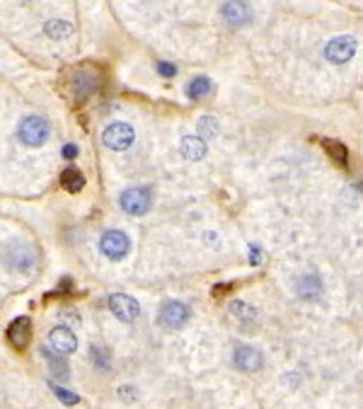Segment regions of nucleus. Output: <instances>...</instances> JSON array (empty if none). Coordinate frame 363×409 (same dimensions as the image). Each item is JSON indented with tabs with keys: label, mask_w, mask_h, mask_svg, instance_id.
Wrapping results in <instances>:
<instances>
[{
	"label": "nucleus",
	"mask_w": 363,
	"mask_h": 409,
	"mask_svg": "<svg viewBox=\"0 0 363 409\" xmlns=\"http://www.w3.org/2000/svg\"><path fill=\"white\" fill-rule=\"evenodd\" d=\"M49 131H51V126H49L46 119L39 117V114H32V117H25L20 122L18 136H20V141L25 145H30V148H37V145L46 143Z\"/></svg>",
	"instance_id": "obj_1"
},
{
	"label": "nucleus",
	"mask_w": 363,
	"mask_h": 409,
	"mask_svg": "<svg viewBox=\"0 0 363 409\" xmlns=\"http://www.w3.org/2000/svg\"><path fill=\"white\" fill-rule=\"evenodd\" d=\"M119 204L126 214L131 216H143L151 211L153 206V189L151 187H129L119 196Z\"/></svg>",
	"instance_id": "obj_2"
},
{
	"label": "nucleus",
	"mask_w": 363,
	"mask_h": 409,
	"mask_svg": "<svg viewBox=\"0 0 363 409\" xmlns=\"http://www.w3.org/2000/svg\"><path fill=\"white\" fill-rule=\"evenodd\" d=\"M100 249H102V254L107 259L119 261V259H124L126 254H129L131 240L124 231H107L100 240Z\"/></svg>",
	"instance_id": "obj_3"
},
{
	"label": "nucleus",
	"mask_w": 363,
	"mask_h": 409,
	"mask_svg": "<svg viewBox=\"0 0 363 409\" xmlns=\"http://www.w3.org/2000/svg\"><path fill=\"white\" fill-rule=\"evenodd\" d=\"M134 129L129 126V124H124V122H114V124H109L107 129H104V134H102V141H104V145L107 148H112V150H126L131 143H134Z\"/></svg>",
	"instance_id": "obj_4"
},
{
	"label": "nucleus",
	"mask_w": 363,
	"mask_h": 409,
	"mask_svg": "<svg viewBox=\"0 0 363 409\" xmlns=\"http://www.w3.org/2000/svg\"><path fill=\"white\" fill-rule=\"evenodd\" d=\"M354 53H356V39L354 37H346V34L334 37V39L324 46V56H327V61H332V63L351 61Z\"/></svg>",
	"instance_id": "obj_5"
},
{
	"label": "nucleus",
	"mask_w": 363,
	"mask_h": 409,
	"mask_svg": "<svg viewBox=\"0 0 363 409\" xmlns=\"http://www.w3.org/2000/svg\"><path fill=\"white\" fill-rule=\"evenodd\" d=\"M109 310L121 320V323H134L141 315V305L136 298L126 296V293H114L109 296Z\"/></svg>",
	"instance_id": "obj_6"
},
{
	"label": "nucleus",
	"mask_w": 363,
	"mask_h": 409,
	"mask_svg": "<svg viewBox=\"0 0 363 409\" xmlns=\"http://www.w3.org/2000/svg\"><path fill=\"white\" fill-rule=\"evenodd\" d=\"M233 363L235 368L242 370V373H257L264 366V358L260 353V349L250 346V344H240L233 353Z\"/></svg>",
	"instance_id": "obj_7"
},
{
	"label": "nucleus",
	"mask_w": 363,
	"mask_h": 409,
	"mask_svg": "<svg viewBox=\"0 0 363 409\" xmlns=\"http://www.w3.org/2000/svg\"><path fill=\"white\" fill-rule=\"evenodd\" d=\"M191 318V310L179 301H167L160 308V323L167 327H184Z\"/></svg>",
	"instance_id": "obj_8"
},
{
	"label": "nucleus",
	"mask_w": 363,
	"mask_h": 409,
	"mask_svg": "<svg viewBox=\"0 0 363 409\" xmlns=\"http://www.w3.org/2000/svg\"><path fill=\"white\" fill-rule=\"evenodd\" d=\"M221 13H223V20L233 27L247 25L252 18V10H250V5H247V0H228V3H223Z\"/></svg>",
	"instance_id": "obj_9"
},
{
	"label": "nucleus",
	"mask_w": 363,
	"mask_h": 409,
	"mask_svg": "<svg viewBox=\"0 0 363 409\" xmlns=\"http://www.w3.org/2000/svg\"><path fill=\"white\" fill-rule=\"evenodd\" d=\"M49 344H51L56 353H73L78 349V339L70 332V327H53L49 332Z\"/></svg>",
	"instance_id": "obj_10"
},
{
	"label": "nucleus",
	"mask_w": 363,
	"mask_h": 409,
	"mask_svg": "<svg viewBox=\"0 0 363 409\" xmlns=\"http://www.w3.org/2000/svg\"><path fill=\"white\" fill-rule=\"evenodd\" d=\"M8 339L15 349H25L32 339V323L30 318H18L8 327Z\"/></svg>",
	"instance_id": "obj_11"
},
{
	"label": "nucleus",
	"mask_w": 363,
	"mask_h": 409,
	"mask_svg": "<svg viewBox=\"0 0 363 409\" xmlns=\"http://www.w3.org/2000/svg\"><path fill=\"white\" fill-rule=\"evenodd\" d=\"M295 291H298L302 301H317L322 296V281L315 274H305L295 283Z\"/></svg>",
	"instance_id": "obj_12"
},
{
	"label": "nucleus",
	"mask_w": 363,
	"mask_h": 409,
	"mask_svg": "<svg viewBox=\"0 0 363 409\" xmlns=\"http://www.w3.org/2000/svg\"><path fill=\"white\" fill-rule=\"evenodd\" d=\"M73 95L82 100V97H87L90 92H95L97 87V78L92 73H87V70H75L73 73Z\"/></svg>",
	"instance_id": "obj_13"
},
{
	"label": "nucleus",
	"mask_w": 363,
	"mask_h": 409,
	"mask_svg": "<svg viewBox=\"0 0 363 409\" xmlns=\"http://www.w3.org/2000/svg\"><path fill=\"white\" fill-rule=\"evenodd\" d=\"M34 252H32V247H25V245H18V247H10L8 252V261L13 269H30V266H34Z\"/></svg>",
	"instance_id": "obj_14"
},
{
	"label": "nucleus",
	"mask_w": 363,
	"mask_h": 409,
	"mask_svg": "<svg viewBox=\"0 0 363 409\" xmlns=\"http://www.w3.org/2000/svg\"><path fill=\"white\" fill-rule=\"evenodd\" d=\"M179 148L186 160H201V157L206 155V143H203L201 136H184Z\"/></svg>",
	"instance_id": "obj_15"
},
{
	"label": "nucleus",
	"mask_w": 363,
	"mask_h": 409,
	"mask_svg": "<svg viewBox=\"0 0 363 409\" xmlns=\"http://www.w3.org/2000/svg\"><path fill=\"white\" fill-rule=\"evenodd\" d=\"M322 148H324V152H327V155L332 157L334 162H337L339 167L349 165V150H346L344 143H339V141H332V138H324L322 141Z\"/></svg>",
	"instance_id": "obj_16"
},
{
	"label": "nucleus",
	"mask_w": 363,
	"mask_h": 409,
	"mask_svg": "<svg viewBox=\"0 0 363 409\" xmlns=\"http://www.w3.org/2000/svg\"><path fill=\"white\" fill-rule=\"evenodd\" d=\"M230 315H233L240 325H255V320H257V310L245 301L230 303Z\"/></svg>",
	"instance_id": "obj_17"
},
{
	"label": "nucleus",
	"mask_w": 363,
	"mask_h": 409,
	"mask_svg": "<svg viewBox=\"0 0 363 409\" xmlns=\"http://www.w3.org/2000/svg\"><path fill=\"white\" fill-rule=\"evenodd\" d=\"M211 90H213V83L206 75H196V78H191V83L186 85V95H189L191 100H201V97L211 95Z\"/></svg>",
	"instance_id": "obj_18"
},
{
	"label": "nucleus",
	"mask_w": 363,
	"mask_h": 409,
	"mask_svg": "<svg viewBox=\"0 0 363 409\" xmlns=\"http://www.w3.org/2000/svg\"><path fill=\"white\" fill-rule=\"evenodd\" d=\"M60 184H63V189H68V192H80L82 187H85V177H82L80 170H75V167H68V170H63L60 174Z\"/></svg>",
	"instance_id": "obj_19"
},
{
	"label": "nucleus",
	"mask_w": 363,
	"mask_h": 409,
	"mask_svg": "<svg viewBox=\"0 0 363 409\" xmlns=\"http://www.w3.org/2000/svg\"><path fill=\"white\" fill-rule=\"evenodd\" d=\"M42 353L46 356V361H49V368H51V373L56 375V378H60V380H65L68 378V363L63 361V358H58L56 353H51L49 349H42Z\"/></svg>",
	"instance_id": "obj_20"
},
{
	"label": "nucleus",
	"mask_w": 363,
	"mask_h": 409,
	"mask_svg": "<svg viewBox=\"0 0 363 409\" xmlns=\"http://www.w3.org/2000/svg\"><path fill=\"white\" fill-rule=\"evenodd\" d=\"M90 356H92V361H95V366H100L102 370H107L109 363H112V353H109V349L102 344H92Z\"/></svg>",
	"instance_id": "obj_21"
},
{
	"label": "nucleus",
	"mask_w": 363,
	"mask_h": 409,
	"mask_svg": "<svg viewBox=\"0 0 363 409\" xmlns=\"http://www.w3.org/2000/svg\"><path fill=\"white\" fill-rule=\"evenodd\" d=\"M70 32H73V27L63 20H51L46 25V34L51 37V39H63V37H68Z\"/></svg>",
	"instance_id": "obj_22"
},
{
	"label": "nucleus",
	"mask_w": 363,
	"mask_h": 409,
	"mask_svg": "<svg viewBox=\"0 0 363 409\" xmlns=\"http://www.w3.org/2000/svg\"><path fill=\"white\" fill-rule=\"evenodd\" d=\"M199 134L206 136V138H213L218 134V122L213 117H201L199 119Z\"/></svg>",
	"instance_id": "obj_23"
},
{
	"label": "nucleus",
	"mask_w": 363,
	"mask_h": 409,
	"mask_svg": "<svg viewBox=\"0 0 363 409\" xmlns=\"http://www.w3.org/2000/svg\"><path fill=\"white\" fill-rule=\"evenodd\" d=\"M51 390L56 392V397H60V400H63L65 405H75V402H78V395H73L70 390L58 388V385H53V383H51Z\"/></svg>",
	"instance_id": "obj_24"
},
{
	"label": "nucleus",
	"mask_w": 363,
	"mask_h": 409,
	"mask_svg": "<svg viewBox=\"0 0 363 409\" xmlns=\"http://www.w3.org/2000/svg\"><path fill=\"white\" fill-rule=\"evenodd\" d=\"M58 320L63 323V327H65V325H80V315L75 313V310H60V313H58Z\"/></svg>",
	"instance_id": "obj_25"
},
{
	"label": "nucleus",
	"mask_w": 363,
	"mask_h": 409,
	"mask_svg": "<svg viewBox=\"0 0 363 409\" xmlns=\"http://www.w3.org/2000/svg\"><path fill=\"white\" fill-rule=\"evenodd\" d=\"M158 73H160L163 78H172V75H177V65L160 61V63H158Z\"/></svg>",
	"instance_id": "obj_26"
},
{
	"label": "nucleus",
	"mask_w": 363,
	"mask_h": 409,
	"mask_svg": "<svg viewBox=\"0 0 363 409\" xmlns=\"http://www.w3.org/2000/svg\"><path fill=\"white\" fill-rule=\"evenodd\" d=\"M250 261H252L255 266L262 261V249H260V245H252V247H250Z\"/></svg>",
	"instance_id": "obj_27"
},
{
	"label": "nucleus",
	"mask_w": 363,
	"mask_h": 409,
	"mask_svg": "<svg viewBox=\"0 0 363 409\" xmlns=\"http://www.w3.org/2000/svg\"><path fill=\"white\" fill-rule=\"evenodd\" d=\"M78 155V148H75L73 143H68V145H63V157L65 160H73V157Z\"/></svg>",
	"instance_id": "obj_28"
}]
</instances>
